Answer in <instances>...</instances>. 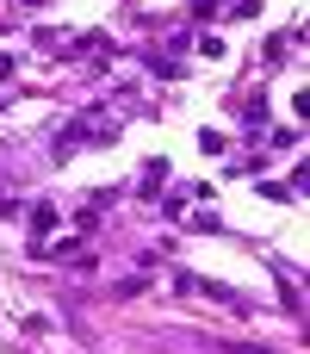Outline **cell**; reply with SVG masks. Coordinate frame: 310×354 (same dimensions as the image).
Returning <instances> with one entry per match:
<instances>
[{"label":"cell","mask_w":310,"mask_h":354,"mask_svg":"<svg viewBox=\"0 0 310 354\" xmlns=\"http://www.w3.org/2000/svg\"><path fill=\"white\" fill-rule=\"evenodd\" d=\"M112 137H118V124H106V118H93V112H87V118H68V124L56 131L50 162H68L75 149H87V143H112Z\"/></svg>","instance_id":"cell-1"},{"label":"cell","mask_w":310,"mask_h":354,"mask_svg":"<svg viewBox=\"0 0 310 354\" xmlns=\"http://www.w3.org/2000/svg\"><path fill=\"white\" fill-rule=\"evenodd\" d=\"M162 180H168V156H149V162H143V193H155Z\"/></svg>","instance_id":"cell-2"},{"label":"cell","mask_w":310,"mask_h":354,"mask_svg":"<svg viewBox=\"0 0 310 354\" xmlns=\"http://www.w3.org/2000/svg\"><path fill=\"white\" fill-rule=\"evenodd\" d=\"M31 230H37V236H43V230H56V205H50V199H37V205H31Z\"/></svg>","instance_id":"cell-3"},{"label":"cell","mask_w":310,"mask_h":354,"mask_svg":"<svg viewBox=\"0 0 310 354\" xmlns=\"http://www.w3.org/2000/svg\"><path fill=\"white\" fill-rule=\"evenodd\" d=\"M186 199H199V187H193V193H162V212H168V218H180V212H186Z\"/></svg>","instance_id":"cell-4"},{"label":"cell","mask_w":310,"mask_h":354,"mask_svg":"<svg viewBox=\"0 0 310 354\" xmlns=\"http://www.w3.org/2000/svg\"><path fill=\"white\" fill-rule=\"evenodd\" d=\"M242 124H267V100H249L242 106Z\"/></svg>","instance_id":"cell-5"},{"label":"cell","mask_w":310,"mask_h":354,"mask_svg":"<svg viewBox=\"0 0 310 354\" xmlns=\"http://www.w3.org/2000/svg\"><path fill=\"white\" fill-rule=\"evenodd\" d=\"M273 143H280V149H292V143H298V131H292V124H280V131H267V149H273Z\"/></svg>","instance_id":"cell-6"},{"label":"cell","mask_w":310,"mask_h":354,"mask_svg":"<svg viewBox=\"0 0 310 354\" xmlns=\"http://www.w3.org/2000/svg\"><path fill=\"white\" fill-rule=\"evenodd\" d=\"M261 199H273V205H286V199H292V187H280V180H261Z\"/></svg>","instance_id":"cell-7"},{"label":"cell","mask_w":310,"mask_h":354,"mask_svg":"<svg viewBox=\"0 0 310 354\" xmlns=\"http://www.w3.org/2000/svg\"><path fill=\"white\" fill-rule=\"evenodd\" d=\"M12 75H19V56H12V50H0V81H12Z\"/></svg>","instance_id":"cell-8"},{"label":"cell","mask_w":310,"mask_h":354,"mask_svg":"<svg viewBox=\"0 0 310 354\" xmlns=\"http://www.w3.org/2000/svg\"><path fill=\"white\" fill-rule=\"evenodd\" d=\"M12 212H19V205H12V193L0 187V218H12Z\"/></svg>","instance_id":"cell-9"},{"label":"cell","mask_w":310,"mask_h":354,"mask_svg":"<svg viewBox=\"0 0 310 354\" xmlns=\"http://www.w3.org/2000/svg\"><path fill=\"white\" fill-rule=\"evenodd\" d=\"M25 6H50V0H25Z\"/></svg>","instance_id":"cell-10"}]
</instances>
